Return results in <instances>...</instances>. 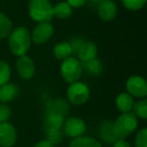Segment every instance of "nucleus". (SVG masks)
<instances>
[{
    "label": "nucleus",
    "instance_id": "1",
    "mask_svg": "<svg viewBox=\"0 0 147 147\" xmlns=\"http://www.w3.org/2000/svg\"><path fill=\"white\" fill-rule=\"evenodd\" d=\"M7 38H8L9 51L17 57L26 55L32 42L30 32L24 26H19L15 29H12Z\"/></svg>",
    "mask_w": 147,
    "mask_h": 147
},
{
    "label": "nucleus",
    "instance_id": "2",
    "mask_svg": "<svg viewBox=\"0 0 147 147\" xmlns=\"http://www.w3.org/2000/svg\"><path fill=\"white\" fill-rule=\"evenodd\" d=\"M53 4L49 0H29L28 13L35 22H51L53 18Z\"/></svg>",
    "mask_w": 147,
    "mask_h": 147
},
{
    "label": "nucleus",
    "instance_id": "3",
    "mask_svg": "<svg viewBox=\"0 0 147 147\" xmlns=\"http://www.w3.org/2000/svg\"><path fill=\"white\" fill-rule=\"evenodd\" d=\"M114 122V129L119 139H126L138 128V118L132 112L121 113Z\"/></svg>",
    "mask_w": 147,
    "mask_h": 147
},
{
    "label": "nucleus",
    "instance_id": "4",
    "mask_svg": "<svg viewBox=\"0 0 147 147\" xmlns=\"http://www.w3.org/2000/svg\"><path fill=\"white\" fill-rule=\"evenodd\" d=\"M59 71L65 82L73 84L80 80L84 69H83L82 63L77 57H69L63 61Z\"/></svg>",
    "mask_w": 147,
    "mask_h": 147
},
{
    "label": "nucleus",
    "instance_id": "5",
    "mask_svg": "<svg viewBox=\"0 0 147 147\" xmlns=\"http://www.w3.org/2000/svg\"><path fill=\"white\" fill-rule=\"evenodd\" d=\"M90 88L85 83L80 81L69 84L67 90V98L69 102L76 106H81L88 102L90 99Z\"/></svg>",
    "mask_w": 147,
    "mask_h": 147
},
{
    "label": "nucleus",
    "instance_id": "6",
    "mask_svg": "<svg viewBox=\"0 0 147 147\" xmlns=\"http://www.w3.org/2000/svg\"><path fill=\"white\" fill-rule=\"evenodd\" d=\"M61 130L65 136L76 139L84 136L87 131V124L80 117H69L65 120Z\"/></svg>",
    "mask_w": 147,
    "mask_h": 147
},
{
    "label": "nucleus",
    "instance_id": "7",
    "mask_svg": "<svg viewBox=\"0 0 147 147\" xmlns=\"http://www.w3.org/2000/svg\"><path fill=\"white\" fill-rule=\"evenodd\" d=\"M126 90L133 98L144 99L147 96V83L141 76H131L126 81Z\"/></svg>",
    "mask_w": 147,
    "mask_h": 147
},
{
    "label": "nucleus",
    "instance_id": "8",
    "mask_svg": "<svg viewBox=\"0 0 147 147\" xmlns=\"http://www.w3.org/2000/svg\"><path fill=\"white\" fill-rule=\"evenodd\" d=\"M55 28L51 22H38L30 32L31 41L35 45H43L49 40Z\"/></svg>",
    "mask_w": 147,
    "mask_h": 147
},
{
    "label": "nucleus",
    "instance_id": "9",
    "mask_svg": "<svg viewBox=\"0 0 147 147\" xmlns=\"http://www.w3.org/2000/svg\"><path fill=\"white\" fill-rule=\"evenodd\" d=\"M65 120V115L53 112V111H47L45 122H43V131L45 136L59 131H63L61 128Z\"/></svg>",
    "mask_w": 147,
    "mask_h": 147
},
{
    "label": "nucleus",
    "instance_id": "10",
    "mask_svg": "<svg viewBox=\"0 0 147 147\" xmlns=\"http://www.w3.org/2000/svg\"><path fill=\"white\" fill-rule=\"evenodd\" d=\"M16 71L22 80L28 81L33 78L35 74V65L32 59L28 55H21L17 57L16 61Z\"/></svg>",
    "mask_w": 147,
    "mask_h": 147
},
{
    "label": "nucleus",
    "instance_id": "11",
    "mask_svg": "<svg viewBox=\"0 0 147 147\" xmlns=\"http://www.w3.org/2000/svg\"><path fill=\"white\" fill-rule=\"evenodd\" d=\"M17 141L16 128L10 122L0 123V147H12Z\"/></svg>",
    "mask_w": 147,
    "mask_h": 147
},
{
    "label": "nucleus",
    "instance_id": "12",
    "mask_svg": "<svg viewBox=\"0 0 147 147\" xmlns=\"http://www.w3.org/2000/svg\"><path fill=\"white\" fill-rule=\"evenodd\" d=\"M98 16L103 21H112L118 12L117 4L113 0H103L97 6Z\"/></svg>",
    "mask_w": 147,
    "mask_h": 147
},
{
    "label": "nucleus",
    "instance_id": "13",
    "mask_svg": "<svg viewBox=\"0 0 147 147\" xmlns=\"http://www.w3.org/2000/svg\"><path fill=\"white\" fill-rule=\"evenodd\" d=\"M99 134L103 142H105L108 145H112L114 142L118 140L116 132L114 129V122L110 120H105L102 122L99 128Z\"/></svg>",
    "mask_w": 147,
    "mask_h": 147
},
{
    "label": "nucleus",
    "instance_id": "14",
    "mask_svg": "<svg viewBox=\"0 0 147 147\" xmlns=\"http://www.w3.org/2000/svg\"><path fill=\"white\" fill-rule=\"evenodd\" d=\"M97 55H98V47L92 41H84L77 53L78 59L82 63L96 59Z\"/></svg>",
    "mask_w": 147,
    "mask_h": 147
},
{
    "label": "nucleus",
    "instance_id": "15",
    "mask_svg": "<svg viewBox=\"0 0 147 147\" xmlns=\"http://www.w3.org/2000/svg\"><path fill=\"white\" fill-rule=\"evenodd\" d=\"M18 92V87L13 83H7L3 86H0V103L6 104L13 101L17 97Z\"/></svg>",
    "mask_w": 147,
    "mask_h": 147
},
{
    "label": "nucleus",
    "instance_id": "16",
    "mask_svg": "<svg viewBox=\"0 0 147 147\" xmlns=\"http://www.w3.org/2000/svg\"><path fill=\"white\" fill-rule=\"evenodd\" d=\"M133 105H134V99L131 95L127 92H123L117 96L116 98V107L121 113H129L132 112Z\"/></svg>",
    "mask_w": 147,
    "mask_h": 147
},
{
    "label": "nucleus",
    "instance_id": "17",
    "mask_svg": "<svg viewBox=\"0 0 147 147\" xmlns=\"http://www.w3.org/2000/svg\"><path fill=\"white\" fill-rule=\"evenodd\" d=\"M71 55H73V51H71L69 42L67 41L57 42L53 47V55L59 61H63V59L71 57Z\"/></svg>",
    "mask_w": 147,
    "mask_h": 147
},
{
    "label": "nucleus",
    "instance_id": "18",
    "mask_svg": "<svg viewBox=\"0 0 147 147\" xmlns=\"http://www.w3.org/2000/svg\"><path fill=\"white\" fill-rule=\"evenodd\" d=\"M69 147H103L101 142L91 136H81L73 139Z\"/></svg>",
    "mask_w": 147,
    "mask_h": 147
},
{
    "label": "nucleus",
    "instance_id": "19",
    "mask_svg": "<svg viewBox=\"0 0 147 147\" xmlns=\"http://www.w3.org/2000/svg\"><path fill=\"white\" fill-rule=\"evenodd\" d=\"M53 17H57L59 19H67L73 14V8L65 1L55 4L53 8Z\"/></svg>",
    "mask_w": 147,
    "mask_h": 147
},
{
    "label": "nucleus",
    "instance_id": "20",
    "mask_svg": "<svg viewBox=\"0 0 147 147\" xmlns=\"http://www.w3.org/2000/svg\"><path fill=\"white\" fill-rule=\"evenodd\" d=\"M82 65L83 69H85L89 75H92V76H99L103 71L102 61L97 59V57L92 59V61H87V63H83Z\"/></svg>",
    "mask_w": 147,
    "mask_h": 147
},
{
    "label": "nucleus",
    "instance_id": "21",
    "mask_svg": "<svg viewBox=\"0 0 147 147\" xmlns=\"http://www.w3.org/2000/svg\"><path fill=\"white\" fill-rule=\"evenodd\" d=\"M12 31V21L4 13L0 12V39L7 38Z\"/></svg>",
    "mask_w": 147,
    "mask_h": 147
},
{
    "label": "nucleus",
    "instance_id": "22",
    "mask_svg": "<svg viewBox=\"0 0 147 147\" xmlns=\"http://www.w3.org/2000/svg\"><path fill=\"white\" fill-rule=\"evenodd\" d=\"M132 113L138 119L145 120L147 119V100L146 99H140L137 102H134L132 108Z\"/></svg>",
    "mask_w": 147,
    "mask_h": 147
},
{
    "label": "nucleus",
    "instance_id": "23",
    "mask_svg": "<svg viewBox=\"0 0 147 147\" xmlns=\"http://www.w3.org/2000/svg\"><path fill=\"white\" fill-rule=\"evenodd\" d=\"M47 111H53V112L59 113L65 116V114L69 111V104L63 100H55L51 102L47 105Z\"/></svg>",
    "mask_w": 147,
    "mask_h": 147
},
{
    "label": "nucleus",
    "instance_id": "24",
    "mask_svg": "<svg viewBox=\"0 0 147 147\" xmlns=\"http://www.w3.org/2000/svg\"><path fill=\"white\" fill-rule=\"evenodd\" d=\"M11 77V67L5 61H0V86L9 83Z\"/></svg>",
    "mask_w": 147,
    "mask_h": 147
},
{
    "label": "nucleus",
    "instance_id": "25",
    "mask_svg": "<svg viewBox=\"0 0 147 147\" xmlns=\"http://www.w3.org/2000/svg\"><path fill=\"white\" fill-rule=\"evenodd\" d=\"M123 6L131 11H137L142 9L146 4L147 0H121Z\"/></svg>",
    "mask_w": 147,
    "mask_h": 147
},
{
    "label": "nucleus",
    "instance_id": "26",
    "mask_svg": "<svg viewBox=\"0 0 147 147\" xmlns=\"http://www.w3.org/2000/svg\"><path fill=\"white\" fill-rule=\"evenodd\" d=\"M135 147H147V128H141L135 135Z\"/></svg>",
    "mask_w": 147,
    "mask_h": 147
},
{
    "label": "nucleus",
    "instance_id": "27",
    "mask_svg": "<svg viewBox=\"0 0 147 147\" xmlns=\"http://www.w3.org/2000/svg\"><path fill=\"white\" fill-rule=\"evenodd\" d=\"M11 116V109L5 103H0V123L8 122Z\"/></svg>",
    "mask_w": 147,
    "mask_h": 147
},
{
    "label": "nucleus",
    "instance_id": "28",
    "mask_svg": "<svg viewBox=\"0 0 147 147\" xmlns=\"http://www.w3.org/2000/svg\"><path fill=\"white\" fill-rule=\"evenodd\" d=\"M84 39L81 38V37H75V38L71 39V41H69V45L71 47V51H73V55H77L78 51L80 49L81 45L84 42Z\"/></svg>",
    "mask_w": 147,
    "mask_h": 147
},
{
    "label": "nucleus",
    "instance_id": "29",
    "mask_svg": "<svg viewBox=\"0 0 147 147\" xmlns=\"http://www.w3.org/2000/svg\"><path fill=\"white\" fill-rule=\"evenodd\" d=\"M65 2L71 8H80L86 4V0H65Z\"/></svg>",
    "mask_w": 147,
    "mask_h": 147
},
{
    "label": "nucleus",
    "instance_id": "30",
    "mask_svg": "<svg viewBox=\"0 0 147 147\" xmlns=\"http://www.w3.org/2000/svg\"><path fill=\"white\" fill-rule=\"evenodd\" d=\"M111 147H132L131 144L126 140V139H118L116 142H114Z\"/></svg>",
    "mask_w": 147,
    "mask_h": 147
},
{
    "label": "nucleus",
    "instance_id": "31",
    "mask_svg": "<svg viewBox=\"0 0 147 147\" xmlns=\"http://www.w3.org/2000/svg\"><path fill=\"white\" fill-rule=\"evenodd\" d=\"M33 147H55V146L49 141H47V139H43V140L38 141Z\"/></svg>",
    "mask_w": 147,
    "mask_h": 147
},
{
    "label": "nucleus",
    "instance_id": "32",
    "mask_svg": "<svg viewBox=\"0 0 147 147\" xmlns=\"http://www.w3.org/2000/svg\"><path fill=\"white\" fill-rule=\"evenodd\" d=\"M102 1H103V0H86V3L88 2L89 4H91L92 6L97 7L99 5V3L102 2Z\"/></svg>",
    "mask_w": 147,
    "mask_h": 147
}]
</instances>
